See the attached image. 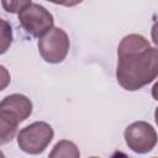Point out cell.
Masks as SVG:
<instances>
[{"label": "cell", "mask_w": 158, "mask_h": 158, "mask_svg": "<svg viewBox=\"0 0 158 158\" xmlns=\"http://www.w3.org/2000/svg\"><path fill=\"white\" fill-rule=\"evenodd\" d=\"M117 56L116 78L123 89L135 91L157 78L158 51L143 36H125L118 44Z\"/></svg>", "instance_id": "1"}, {"label": "cell", "mask_w": 158, "mask_h": 158, "mask_svg": "<svg viewBox=\"0 0 158 158\" xmlns=\"http://www.w3.org/2000/svg\"><path fill=\"white\" fill-rule=\"evenodd\" d=\"M19 21L26 33L38 38L52 30L54 23L52 14L42 5L32 1H28L19 12Z\"/></svg>", "instance_id": "2"}, {"label": "cell", "mask_w": 158, "mask_h": 158, "mask_svg": "<svg viewBox=\"0 0 158 158\" xmlns=\"http://www.w3.org/2000/svg\"><path fill=\"white\" fill-rule=\"evenodd\" d=\"M53 136V128L47 122L37 121L23 127L19 132L17 144L28 154H40L51 143Z\"/></svg>", "instance_id": "3"}, {"label": "cell", "mask_w": 158, "mask_h": 158, "mask_svg": "<svg viewBox=\"0 0 158 158\" xmlns=\"http://www.w3.org/2000/svg\"><path fill=\"white\" fill-rule=\"evenodd\" d=\"M41 57L48 63H60L69 51V38L64 30L53 27L38 40Z\"/></svg>", "instance_id": "4"}, {"label": "cell", "mask_w": 158, "mask_h": 158, "mask_svg": "<svg viewBox=\"0 0 158 158\" xmlns=\"http://www.w3.org/2000/svg\"><path fill=\"white\" fill-rule=\"evenodd\" d=\"M123 136L128 148L141 154L152 151L157 143V132L146 121H136L128 125Z\"/></svg>", "instance_id": "5"}, {"label": "cell", "mask_w": 158, "mask_h": 158, "mask_svg": "<svg viewBox=\"0 0 158 158\" xmlns=\"http://www.w3.org/2000/svg\"><path fill=\"white\" fill-rule=\"evenodd\" d=\"M0 111L11 116L20 123L32 114V102L22 94H11L0 101Z\"/></svg>", "instance_id": "6"}, {"label": "cell", "mask_w": 158, "mask_h": 158, "mask_svg": "<svg viewBox=\"0 0 158 158\" xmlns=\"http://www.w3.org/2000/svg\"><path fill=\"white\" fill-rule=\"evenodd\" d=\"M19 122L5 112L0 111V146L11 142L16 135Z\"/></svg>", "instance_id": "7"}, {"label": "cell", "mask_w": 158, "mask_h": 158, "mask_svg": "<svg viewBox=\"0 0 158 158\" xmlns=\"http://www.w3.org/2000/svg\"><path fill=\"white\" fill-rule=\"evenodd\" d=\"M48 158H80V152L74 142L62 139L56 143Z\"/></svg>", "instance_id": "8"}, {"label": "cell", "mask_w": 158, "mask_h": 158, "mask_svg": "<svg viewBox=\"0 0 158 158\" xmlns=\"http://www.w3.org/2000/svg\"><path fill=\"white\" fill-rule=\"evenodd\" d=\"M12 43V28L11 25L0 19V54H4Z\"/></svg>", "instance_id": "9"}, {"label": "cell", "mask_w": 158, "mask_h": 158, "mask_svg": "<svg viewBox=\"0 0 158 158\" xmlns=\"http://www.w3.org/2000/svg\"><path fill=\"white\" fill-rule=\"evenodd\" d=\"M28 1H2L1 5L7 12H20Z\"/></svg>", "instance_id": "10"}, {"label": "cell", "mask_w": 158, "mask_h": 158, "mask_svg": "<svg viewBox=\"0 0 158 158\" xmlns=\"http://www.w3.org/2000/svg\"><path fill=\"white\" fill-rule=\"evenodd\" d=\"M10 80H11V77L9 70L0 64V91L7 88V85L10 84Z\"/></svg>", "instance_id": "11"}, {"label": "cell", "mask_w": 158, "mask_h": 158, "mask_svg": "<svg viewBox=\"0 0 158 158\" xmlns=\"http://www.w3.org/2000/svg\"><path fill=\"white\" fill-rule=\"evenodd\" d=\"M0 158H5V156H4V153L0 151Z\"/></svg>", "instance_id": "12"}, {"label": "cell", "mask_w": 158, "mask_h": 158, "mask_svg": "<svg viewBox=\"0 0 158 158\" xmlns=\"http://www.w3.org/2000/svg\"><path fill=\"white\" fill-rule=\"evenodd\" d=\"M90 158H99V157H90Z\"/></svg>", "instance_id": "13"}, {"label": "cell", "mask_w": 158, "mask_h": 158, "mask_svg": "<svg viewBox=\"0 0 158 158\" xmlns=\"http://www.w3.org/2000/svg\"><path fill=\"white\" fill-rule=\"evenodd\" d=\"M153 158H156V157H153Z\"/></svg>", "instance_id": "14"}]
</instances>
